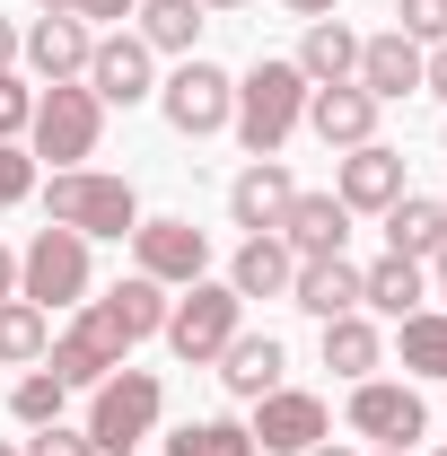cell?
I'll return each mask as SVG.
<instances>
[{
	"mask_svg": "<svg viewBox=\"0 0 447 456\" xmlns=\"http://www.w3.org/2000/svg\"><path fill=\"white\" fill-rule=\"evenodd\" d=\"M298 114H307V79H298V61H255V70L237 79L228 132H237L246 159H280V141L298 132Z\"/></svg>",
	"mask_w": 447,
	"mask_h": 456,
	"instance_id": "6da1fadb",
	"label": "cell"
},
{
	"mask_svg": "<svg viewBox=\"0 0 447 456\" xmlns=\"http://www.w3.org/2000/svg\"><path fill=\"white\" fill-rule=\"evenodd\" d=\"M45 220L79 228L88 246H97V237H132V228H141V193H132V175H106V167H53Z\"/></svg>",
	"mask_w": 447,
	"mask_h": 456,
	"instance_id": "7a4b0ae2",
	"label": "cell"
},
{
	"mask_svg": "<svg viewBox=\"0 0 447 456\" xmlns=\"http://www.w3.org/2000/svg\"><path fill=\"white\" fill-rule=\"evenodd\" d=\"M237 334H246V298H237L228 281H211V273H202L193 289H175V298H167V325H158V342H167L184 369H211Z\"/></svg>",
	"mask_w": 447,
	"mask_h": 456,
	"instance_id": "3957f363",
	"label": "cell"
},
{
	"mask_svg": "<svg viewBox=\"0 0 447 456\" xmlns=\"http://www.w3.org/2000/svg\"><path fill=\"white\" fill-rule=\"evenodd\" d=\"M97 141H106V106H97V88H88V79H53V88L36 97V123H27L36 167H88Z\"/></svg>",
	"mask_w": 447,
	"mask_h": 456,
	"instance_id": "277c9868",
	"label": "cell"
},
{
	"mask_svg": "<svg viewBox=\"0 0 447 456\" xmlns=\"http://www.w3.org/2000/svg\"><path fill=\"white\" fill-rule=\"evenodd\" d=\"M88 289H97V264H88V237H79V228L45 220L18 246V298H36L45 316H53V307H88Z\"/></svg>",
	"mask_w": 447,
	"mask_h": 456,
	"instance_id": "5b68a950",
	"label": "cell"
},
{
	"mask_svg": "<svg viewBox=\"0 0 447 456\" xmlns=\"http://www.w3.org/2000/svg\"><path fill=\"white\" fill-rule=\"evenodd\" d=\"M150 106L167 114V132H184V141H211V132H228V106H237V79H228L220 61H202V53H184L158 79V97Z\"/></svg>",
	"mask_w": 447,
	"mask_h": 456,
	"instance_id": "8992f818",
	"label": "cell"
},
{
	"mask_svg": "<svg viewBox=\"0 0 447 456\" xmlns=\"http://www.w3.org/2000/svg\"><path fill=\"white\" fill-rule=\"evenodd\" d=\"M158 412H167V387H158V369H114L106 387H88V439H106V448H141L150 430H158Z\"/></svg>",
	"mask_w": 447,
	"mask_h": 456,
	"instance_id": "52a82bcc",
	"label": "cell"
},
{
	"mask_svg": "<svg viewBox=\"0 0 447 456\" xmlns=\"http://www.w3.org/2000/svg\"><path fill=\"white\" fill-rule=\"evenodd\" d=\"M342 421H351V439H369V448H412V439H430V403H421V387H403V378H360Z\"/></svg>",
	"mask_w": 447,
	"mask_h": 456,
	"instance_id": "ba28073f",
	"label": "cell"
},
{
	"mask_svg": "<svg viewBox=\"0 0 447 456\" xmlns=\"http://www.w3.org/2000/svg\"><path fill=\"white\" fill-rule=\"evenodd\" d=\"M132 273L158 289H193L202 273H211V228L193 220H141L132 228Z\"/></svg>",
	"mask_w": 447,
	"mask_h": 456,
	"instance_id": "9c48e42d",
	"label": "cell"
},
{
	"mask_svg": "<svg viewBox=\"0 0 447 456\" xmlns=\"http://www.w3.org/2000/svg\"><path fill=\"white\" fill-rule=\"evenodd\" d=\"M88 88H97V106H150L158 97V53L132 27H106L88 45Z\"/></svg>",
	"mask_w": 447,
	"mask_h": 456,
	"instance_id": "30bf717a",
	"label": "cell"
},
{
	"mask_svg": "<svg viewBox=\"0 0 447 456\" xmlns=\"http://www.w3.org/2000/svg\"><path fill=\"white\" fill-rule=\"evenodd\" d=\"M255 456H307L316 439H334V412L325 395H307V387H272V395L255 403Z\"/></svg>",
	"mask_w": 447,
	"mask_h": 456,
	"instance_id": "8fae6325",
	"label": "cell"
},
{
	"mask_svg": "<svg viewBox=\"0 0 447 456\" xmlns=\"http://www.w3.org/2000/svg\"><path fill=\"white\" fill-rule=\"evenodd\" d=\"M123 360H132V351H123V342H114L106 325H97V307H79V325H70V334H53V351H45V369H53V378L70 387V395L106 387V378L123 369Z\"/></svg>",
	"mask_w": 447,
	"mask_h": 456,
	"instance_id": "7c38bea8",
	"label": "cell"
},
{
	"mask_svg": "<svg viewBox=\"0 0 447 456\" xmlns=\"http://www.w3.org/2000/svg\"><path fill=\"white\" fill-rule=\"evenodd\" d=\"M394 193H403V150H386V141H360V150H342V167H334V202L351 211V220H378Z\"/></svg>",
	"mask_w": 447,
	"mask_h": 456,
	"instance_id": "4fadbf2b",
	"label": "cell"
},
{
	"mask_svg": "<svg viewBox=\"0 0 447 456\" xmlns=\"http://www.w3.org/2000/svg\"><path fill=\"white\" fill-rule=\"evenodd\" d=\"M378 114L386 106H378L360 79H342V88H307V114H298V123H307L325 150H360V141H378Z\"/></svg>",
	"mask_w": 447,
	"mask_h": 456,
	"instance_id": "5bb4252c",
	"label": "cell"
},
{
	"mask_svg": "<svg viewBox=\"0 0 447 456\" xmlns=\"http://www.w3.org/2000/svg\"><path fill=\"white\" fill-rule=\"evenodd\" d=\"M88 45H97L88 18H36V27L18 36V61L53 88V79H88Z\"/></svg>",
	"mask_w": 447,
	"mask_h": 456,
	"instance_id": "9a60e30c",
	"label": "cell"
},
{
	"mask_svg": "<svg viewBox=\"0 0 447 456\" xmlns=\"http://www.w3.org/2000/svg\"><path fill=\"white\" fill-rule=\"evenodd\" d=\"M272 237L298 264H307V255H342V246H351V211H342L334 193H289V211H280Z\"/></svg>",
	"mask_w": 447,
	"mask_h": 456,
	"instance_id": "2e32d148",
	"label": "cell"
},
{
	"mask_svg": "<svg viewBox=\"0 0 447 456\" xmlns=\"http://www.w3.org/2000/svg\"><path fill=\"white\" fill-rule=\"evenodd\" d=\"M88 307H97V325H106L123 351H132V342H150L158 325H167V289L141 281V273H123V281H114L106 298H88Z\"/></svg>",
	"mask_w": 447,
	"mask_h": 456,
	"instance_id": "e0dca14e",
	"label": "cell"
},
{
	"mask_svg": "<svg viewBox=\"0 0 447 456\" xmlns=\"http://www.w3.org/2000/svg\"><path fill=\"white\" fill-rule=\"evenodd\" d=\"M289 307H307L316 325H325V316H351V307H360V264H351V255H307V264L289 273Z\"/></svg>",
	"mask_w": 447,
	"mask_h": 456,
	"instance_id": "ac0fdd59",
	"label": "cell"
},
{
	"mask_svg": "<svg viewBox=\"0 0 447 456\" xmlns=\"http://www.w3.org/2000/svg\"><path fill=\"white\" fill-rule=\"evenodd\" d=\"M351 79H360V88H369V97H378V106H394V97H412V88H421V45H412V36H360V70H351Z\"/></svg>",
	"mask_w": 447,
	"mask_h": 456,
	"instance_id": "d6986e66",
	"label": "cell"
},
{
	"mask_svg": "<svg viewBox=\"0 0 447 456\" xmlns=\"http://www.w3.org/2000/svg\"><path fill=\"white\" fill-rule=\"evenodd\" d=\"M289 193H298V184H289V167H280V159H255V167L228 184V220L246 228V237H272L280 211H289Z\"/></svg>",
	"mask_w": 447,
	"mask_h": 456,
	"instance_id": "ffe728a7",
	"label": "cell"
},
{
	"mask_svg": "<svg viewBox=\"0 0 447 456\" xmlns=\"http://www.w3.org/2000/svg\"><path fill=\"white\" fill-rule=\"evenodd\" d=\"M211 369H220V387H228L237 403H264V395L280 387V369H289V351H280V334H237Z\"/></svg>",
	"mask_w": 447,
	"mask_h": 456,
	"instance_id": "44dd1931",
	"label": "cell"
},
{
	"mask_svg": "<svg viewBox=\"0 0 447 456\" xmlns=\"http://www.w3.org/2000/svg\"><path fill=\"white\" fill-rule=\"evenodd\" d=\"M378 228H386V255H412V264L447 255V211H439V193H394L386 211H378Z\"/></svg>",
	"mask_w": 447,
	"mask_h": 456,
	"instance_id": "7402d4cb",
	"label": "cell"
},
{
	"mask_svg": "<svg viewBox=\"0 0 447 456\" xmlns=\"http://www.w3.org/2000/svg\"><path fill=\"white\" fill-rule=\"evenodd\" d=\"M325 369H334L342 387H360V378H378V369H386V334H378V316H369V307L325 316Z\"/></svg>",
	"mask_w": 447,
	"mask_h": 456,
	"instance_id": "603a6c76",
	"label": "cell"
},
{
	"mask_svg": "<svg viewBox=\"0 0 447 456\" xmlns=\"http://www.w3.org/2000/svg\"><path fill=\"white\" fill-rule=\"evenodd\" d=\"M360 307H369V316H412V307H430V264H412V255L360 264Z\"/></svg>",
	"mask_w": 447,
	"mask_h": 456,
	"instance_id": "cb8c5ba5",
	"label": "cell"
},
{
	"mask_svg": "<svg viewBox=\"0 0 447 456\" xmlns=\"http://www.w3.org/2000/svg\"><path fill=\"white\" fill-rule=\"evenodd\" d=\"M298 79H307V88H342V79H351V70H360V36H351V27H342V18H307V36H298Z\"/></svg>",
	"mask_w": 447,
	"mask_h": 456,
	"instance_id": "d4e9b609",
	"label": "cell"
},
{
	"mask_svg": "<svg viewBox=\"0 0 447 456\" xmlns=\"http://www.w3.org/2000/svg\"><path fill=\"white\" fill-rule=\"evenodd\" d=\"M289 273H298V255H289L280 237H246V246L228 255V289H237V298H289Z\"/></svg>",
	"mask_w": 447,
	"mask_h": 456,
	"instance_id": "484cf974",
	"label": "cell"
},
{
	"mask_svg": "<svg viewBox=\"0 0 447 456\" xmlns=\"http://www.w3.org/2000/svg\"><path fill=\"white\" fill-rule=\"evenodd\" d=\"M394 351H403L412 378L447 387V307H412V316H394Z\"/></svg>",
	"mask_w": 447,
	"mask_h": 456,
	"instance_id": "4316f807",
	"label": "cell"
},
{
	"mask_svg": "<svg viewBox=\"0 0 447 456\" xmlns=\"http://www.w3.org/2000/svg\"><path fill=\"white\" fill-rule=\"evenodd\" d=\"M53 351V316L36 298H0V369H45Z\"/></svg>",
	"mask_w": 447,
	"mask_h": 456,
	"instance_id": "83f0119b",
	"label": "cell"
},
{
	"mask_svg": "<svg viewBox=\"0 0 447 456\" xmlns=\"http://www.w3.org/2000/svg\"><path fill=\"white\" fill-rule=\"evenodd\" d=\"M132 36H141L150 53L184 61V53H193V36H202V9H193V0H141V9H132Z\"/></svg>",
	"mask_w": 447,
	"mask_h": 456,
	"instance_id": "f1b7e54d",
	"label": "cell"
},
{
	"mask_svg": "<svg viewBox=\"0 0 447 456\" xmlns=\"http://www.w3.org/2000/svg\"><path fill=\"white\" fill-rule=\"evenodd\" d=\"M61 403H70V387H61L53 369H27V378L9 387V421H18V430H45V421H61Z\"/></svg>",
	"mask_w": 447,
	"mask_h": 456,
	"instance_id": "f546056e",
	"label": "cell"
},
{
	"mask_svg": "<svg viewBox=\"0 0 447 456\" xmlns=\"http://www.w3.org/2000/svg\"><path fill=\"white\" fill-rule=\"evenodd\" d=\"M167 456H255V430H246V421H184V430H175L167 439Z\"/></svg>",
	"mask_w": 447,
	"mask_h": 456,
	"instance_id": "4dcf8cb0",
	"label": "cell"
},
{
	"mask_svg": "<svg viewBox=\"0 0 447 456\" xmlns=\"http://www.w3.org/2000/svg\"><path fill=\"white\" fill-rule=\"evenodd\" d=\"M36 184H45V175H36V150H27V141H0V211H18Z\"/></svg>",
	"mask_w": 447,
	"mask_h": 456,
	"instance_id": "1f68e13d",
	"label": "cell"
},
{
	"mask_svg": "<svg viewBox=\"0 0 447 456\" xmlns=\"http://www.w3.org/2000/svg\"><path fill=\"white\" fill-rule=\"evenodd\" d=\"M394 36H412L421 53L447 45V0H394Z\"/></svg>",
	"mask_w": 447,
	"mask_h": 456,
	"instance_id": "d6a6232c",
	"label": "cell"
},
{
	"mask_svg": "<svg viewBox=\"0 0 447 456\" xmlns=\"http://www.w3.org/2000/svg\"><path fill=\"white\" fill-rule=\"evenodd\" d=\"M27 123H36V88L18 70H0V141H27Z\"/></svg>",
	"mask_w": 447,
	"mask_h": 456,
	"instance_id": "836d02e7",
	"label": "cell"
},
{
	"mask_svg": "<svg viewBox=\"0 0 447 456\" xmlns=\"http://www.w3.org/2000/svg\"><path fill=\"white\" fill-rule=\"evenodd\" d=\"M27 456H88V430H70V421H45L36 439H18Z\"/></svg>",
	"mask_w": 447,
	"mask_h": 456,
	"instance_id": "e575fe53",
	"label": "cell"
},
{
	"mask_svg": "<svg viewBox=\"0 0 447 456\" xmlns=\"http://www.w3.org/2000/svg\"><path fill=\"white\" fill-rule=\"evenodd\" d=\"M132 9H141V0H79V9H70V18H88V27H97V36H106V27H123V18H132Z\"/></svg>",
	"mask_w": 447,
	"mask_h": 456,
	"instance_id": "d590c367",
	"label": "cell"
},
{
	"mask_svg": "<svg viewBox=\"0 0 447 456\" xmlns=\"http://www.w3.org/2000/svg\"><path fill=\"white\" fill-rule=\"evenodd\" d=\"M421 88H430V97H447V45H430V53H421Z\"/></svg>",
	"mask_w": 447,
	"mask_h": 456,
	"instance_id": "8d00e7d4",
	"label": "cell"
},
{
	"mask_svg": "<svg viewBox=\"0 0 447 456\" xmlns=\"http://www.w3.org/2000/svg\"><path fill=\"white\" fill-rule=\"evenodd\" d=\"M289 18H342V0H280Z\"/></svg>",
	"mask_w": 447,
	"mask_h": 456,
	"instance_id": "74e56055",
	"label": "cell"
},
{
	"mask_svg": "<svg viewBox=\"0 0 447 456\" xmlns=\"http://www.w3.org/2000/svg\"><path fill=\"white\" fill-rule=\"evenodd\" d=\"M0 298H18V246H0Z\"/></svg>",
	"mask_w": 447,
	"mask_h": 456,
	"instance_id": "f35d334b",
	"label": "cell"
},
{
	"mask_svg": "<svg viewBox=\"0 0 447 456\" xmlns=\"http://www.w3.org/2000/svg\"><path fill=\"white\" fill-rule=\"evenodd\" d=\"M0 70H18V27L0 18Z\"/></svg>",
	"mask_w": 447,
	"mask_h": 456,
	"instance_id": "ab89813d",
	"label": "cell"
},
{
	"mask_svg": "<svg viewBox=\"0 0 447 456\" xmlns=\"http://www.w3.org/2000/svg\"><path fill=\"white\" fill-rule=\"evenodd\" d=\"M430 289H439V307H447V255H430Z\"/></svg>",
	"mask_w": 447,
	"mask_h": 456,
	"instance_id": "60d3db41",
	"label": "cell"
},
{
	"mask_svg": "<svg viewBox=\"0 0 447 456\" xmlns=\"http://www.w3.org/2000/svg\"><path fill=\"white\" fill-rule=\"evenodd\" d=\"M193 9H202V18H228V9H246V0H193Z\"/></svg>",
	"mask_w": 447,
	"mask_h": 456,
	"instance_id": "b9f144b4",
	"label": "cell"
},
{
	"mask_svg": "<svg viewBox=\"0 0 447 456\" xmlns=\"http://www.w3.org/2000/svg\"><path fill=\"white\" fill-rule=\"evenodd\" d=\"M307 456H360V448H342V439H316V448H307Z\"/></svg>",
	"mask_w": 447,
	"mask_h": 456,
	"instance_id": "7bdbcfd3",
	"label": "cell"
},
{
	"mask_svg": "<svg viewBox=\"0 0 447 456\" xmlns=\"http://www.w3.org/2000/svg\"><path fill=\"white\" fill-rule=\"evenodd\" d=\"M36 9H45V18H70V9H79V0H36Z\"/></svg>",
	"mask_w": 447,
	"mask_h": 456,
	"instance_id": "ee69618b",
	"label": "cell"
},
{
	"mask_svg": "<svg viewBox=\"0 0 447 456\" xmlns=\"http://www.w3.org/2000/svg\"><path fill=\"white\" fill-rule=\"evenodd\" d=\"M88 456H132V448H106V439H88Z\"/></svg>",
	"mask_w": 447,
	"mask_h": 456,
	"instance_id": "f6af8a7d",
	"label": "cell"
},
{
	"mask_svg": "<svg viewBox=\"0 0 447 456\" xmlns=\"http://www.w3.org/2000/svg\"><path fill=\"white\" fill-rule=\"evenodd\" d=\"M0 456H27V448H18V439H0Z\"/></svg>",
	"mask_w": 447,
	"mask_h": 456,
	"instance_id": "bcb514c9",
	"label": "cell"
},
{
	"mask_svg": "<svg viewBox=\"0 0 447 456\" xmlns=\"http://www.w3.org/2000/svg\"><path fill=\"white\" fill-rule=\"evenodd\" d=\"M378 456H412V448H378Z\"/></svg>",
	"mask_w": 447,
	"mask_h": 456,
	"instance_id": "7dc6e473",
	"label": "cell"
},
{
	"mask_svg": "<svg viewBox=\"0 0 447 456\" xmlns=\"http://www.w3.org/2000/svg\"><path fill=\"white\" fill-rule=\"evenodd\" d=\"M439 211H447V193H439Z\"/></svg>",
	"mask_w": 447,
	"mask_h": 456,
	"instance_id": "c3c4849f",
	"label": "cell"
},
{
	"mask_svg": "<svg viewBox=\"0 0 447 456\" xmlns=\"http://www.w3.org/2000/svg\"><path fill=\"white\" fill-rule=\"evenodd\" d=\"M439 141H447V132H439Z\"/></svg>",
	"mask_w": 447,
	"mask_h": 456,
	"instance_id": "681fc988",
	"label": "cell"
},
{
	"mask_svg": "<svg viewBox=\"0 0 447 456\" xmlns=\"http://www.w3.org/2000/svg\"><path fill=\"white\" fill-rule=\"evenodd\" d=\"M439 456H447V448H439Z\"/></svg>",
	"mask_w": 447,
	"mask_h": 456,
	"instance_id": "f907efd6",
	"label": "cell"
}]
</instances>
